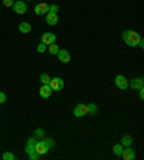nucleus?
<instances>
[{
  "instance_id": "nucleus-1",
  "label": "nucleus",
  "mask_w": 144,
  "mask_h": 160,
  "mask_svg": "<svg viewBox=\"0 0 144 160\" xmlns=\"http://www.w3.org/2000/svg\"><path fill=\"white\" fill-rule=\"evenodd\" d=\"M122 39H124V42H126L128 46L136 48L137 45H138V42H140L141 36H140V33H137L134 30H124V32H122Z\"/></svg>"
},
{
  "instance_id": "nucleus-2",
  "label": "nucleus",
  "mask_w": 144,
  "mask_h": 160,
  "mask_svg": "<svg viewBox=\"0 0 144 160\" xmlns=\"http://www.w3.org/2000/svg\"><path fill=\"white\" fill-rule=\"evenodd\" d=\"M49 150H51V147H49V144H48V142H46V140L36 142V144H35V152H36L39 156H43V154H46Z\"/></svg>"
},
{
  "instance_id": "nucleus-3",
  "label": "nucleus",
  "mask_w": 144,
  "mask_h": 160,
  "mask_svg": "<svg viewBox=\"0 0 144 160\" xmlns=\"http://www.w3.org/2000/svg\"><path fill=\"white\" fill-rule=\"evenodd\" d=\"M49 87L52 88V91H61V89H63V87H65V82H63L62 78L55 77V78H51Z\"/></svg>"
},
{
  "instance_id": "nucleus-4",
  "label": "nucleus",
  "mask_w": 144,
  "mask_h": 160,
  "mask_svg": "<svg viewBox=\"0 0 144 160\" xmlns=\"http://www.w3.org/2000/svg\"><path fill=\"white\" fill-rule=\"evenodd\" d=\"M12 8H13V12L17 13V15H25L26 10H27V6H26V3L23 2V0H17V2H15V4H13Z\"/></svg>"
},
{
  "instance_id": "nucleus-5",
  "label": "nucleus",
  "mask_w": 144,
  "mask_h": 160,
  "mask_svg": "<svg viewBox=\"0 0 144 160\" xmlns=\"http://www.w3.org/2000/svg\"><path fill=\"white\" fill-rule=\"evenodd\" d=\"M74 116L78 117V118L88 116V107H87V104H78L74 108Z\"/></svg>"
},
{
  "instance_id": "nucleus-6",
  "label": "nucleus",
  "mask_w": 144,
  "mask_h": 160,
  "mask_svg": "<svg viewBox=\"0 0 144 160\" xmlns=\"http://www.w3.org/2000/svg\"><path fill=\"white\" fill-rule=\"evenodd\" d=\"M114 82H115V85H117V88H120V89L128 88V79H127L124 75H117Z\"/></svg>"
},
{
  "instance_id": "nucleus-7",
  "label": "nucleus",
  "mask_w": 144,
  "mask_h": 160,
  "mask_svg": "<svg viewBox=\"0 0 144 160\" xmlns=\"http://www.w3.org/2000/svg\"><path fill=\"white\" fill-rule=\"evenodd\" d=\"M121 157L124 160H134L136 159V150L131 149V146L130 147H124V150L121 153Z\"/></svg>"
},
{
  "instance_id": "nucleus-8",
  "label": "nucleus",
  "mask_w": 144,
  "mask_h": 160,
  "mask_svg": "<svg viewBox=\"0 0 144 160\" xmlns=\"http://www.w3.org/2000/svg\"><path fill=\"white\" fill-rule=\"evenodd\" d=\"M41 39H42V43H45L46 46H48V45L55 43V42H56V35L52 33V32H46V33L42 35Z\"/></svg>"
},
{
  "instance_id": "nucleus-9",
  "label": "nucleus",
  "mask_w": 144,
  "mask_h": 160,
  "mask_svg": "<svg viewBox=\"0 0 144 160\" xmlns=\"http://www.w3.org/2000/svg\"><path fill=\"white\" fill-rule=\"evenodd\" d=\"M56 56H58V59H59L62 63H68L71 61V53L68 52L67 49H59L58 53H56Z\"/></svg>"
},
{
  "instance_id": "nucleus-10",
  "label": "nucleus",
  "mask_w": 144,
  "mask_h": 160,
  "mask_svg": "<svg viewBox=\"0 0 144 160\" xmlns=\"http://www.w3.org/2000/svg\"><path fill=\"white\" fill-rule=\"evenodd\" d=\"M52 88L49 87V84H42L41 89H39V95H41L42 98H49L52 95Z\"/></svg>"
},
{
  "instance_id": "nucleus-11",
  "label": "nucleus",
  "mask_w": 144,
  "mask_h": 160,
  "mask_svg": "<svg viewBox=\"0 0 144 160\" xmlns=\"http://www.w3.org/2000/svg\"><path fill=\"white\" fill-rule=\"evenodd\" d=\"M49 12V4L48 3H37L35 6V13L36 15H46Z\"/></svg>"
},
{
  "instance_id": "nucleus-12",
  "label": "nucleus",
  "mask_w": 144,
  "mask_h": 160,
  "mask_svg": "<svg viewBox=\"0 0 144 160\" xmlns=\"http://www.w3.org/2000/svg\"><path fill=\"white\" fill-rule=\"evenodd\" d=\"M128 87H131L133 89L144 88V81H143V78H133L131 81H128Z\"/></svg>"
},
{
  "instance_id": "nucleus-13",
  "label": "nucleus",
  "mask_w": 144,
  "mask_h": 160,
  "mask_svg": "<svg viewBox=\"0 0 144 160\" xmlns=\"http://www.w3.org/2000/svg\"><path fill=\"white\" fill-rule=\"evenodd\" d=\"M58 13H52V12H48L46 13V23L48 25H51V26H55V25H58Z\"/></svg>"
},
{
  "instance_id": "nucleus-14",
  "label": "nucleus",
  "mask_w": 144,
  "mask_h": 160,
  "mask_svg": "<svg viewBox=\"0 0 144 160\" xmlns=\"http://www.w3.org/2000/svg\"><path fill=\"white\" fill-rule=\"evenodd\" d=\"M36 137H32L27 140V144H26V150L25 152L27 153V154H30V153H33L35 152V144H36Z\"/></svg>"
},
{
  "instance_id": "nucleus-15",
  "label": "nucleus",
  "mask_w": 144,
  "mask_h": 160,
  "mask_svg": "<svg viewBox=\"0 0 144 160\" xmlns=\"http://www.w3.org/2000/svg\"><path fill=\"white\" fill-rule=\"evenodd\" d=\"M30 30H32V25L29 22H22L19 25V32L20 33H29Z\"/></svg>"
},
{
  "instance_id": "nucleus-16",
  "label": "nucleus",
  "mask_w": 144,
  "mask_h": 160,
  "mask_svg": "<svg viewBox=\"0 0 144 160\" xmlns=\"http://www.w3.org/2000/svg\"><path fill=\"white\" fill-rule=\"evenodd\" d=\"M121 144H122V147H130V146L133 144V137H131V136H128V134L122 136Z\"/></svg>"
},
{
  "instance_id": "nucleus-17",
  "label": "nucleus",
  "mask_w": 144,
  "mask_h": 160,
  "mask_svg": "<svg viewBox=\"0 0 144 160\" xmlns=\"http://www.w3.org/2000/svg\"><path fill=\"white\" fill-rule=\"evenodd\" d=\"M48 51H49V53H51V55H56V53H58V51H59V46L56 45V42H55V43H51V45H48Z\"/></svg>"
},
{
  "instance_id": "nucleus-18",
  "label": "nucleus",
  "mask_w": 144,
  "mask_h": 160,
  "mask_svg": "<svg viewBox=\"0 0 144 160\" xmlns=\"http://www.w3.org/2000/svg\"><path fill=\"white\" fill-rule=\"evenodd\" d=\"M122 150H124V147H122L121 143H118V144H114V147H112V152H114L115 156H121Z\"/></svg>"
},
{
  "instance_id": "nucleus-19",
  "label": "nucleus",
  "mask_w": 144,
  "mask_h": 160,
  "mask_svg": "<svg viewBox=\"0 0 144 160\" xmlns=\"http://www.w3.org/2000/svg\"><path fill=\"white\" fill-rule=\"evenodd\" d=\"M87 107H88V114L89 116H94V114H97L98 112V107H97V104H87Z\"/></svg>"
},
{
  "instance_id": "nucleus-20",
  "label": "nucleus",
  "mask_w": 144,
  "mask_h": 160,
  "mask_svg": "<svg viewBox=\"0 0 144 160\" xmlns=\"http://www.w3.org/2000/svg\"><path fill=\"white\" fill-rule=\"evenodd\" d=\"M41 82L42 84H49V82H51V77H49V74L43 72V74L41 75Z\"/></svg>"
},
{
  "instance_id": "nucleus-21",
  "label": "nucleus",
  "mask_w": 144,
  "mask_h": 160,
  "mask_svg": "<svg viewBox=\"0 0 144 160\" xmlns=\"http://www.w3.org/2000/svg\"><path fill=\"white\" fill-rule=\"evenodd\" d=\"M3 157L4 160H15L16 159V156L15 154H13V153H10V152H6V153H3Z\"/></svg>"
},
{
  "instance_id": "nucleus-22",
  "label": "nucleus",
  "mask_w": 144,
  "mask_h": 160,
  "mask_svg": "<svg viewBox=\"0 0 144 160\" xmlns=\"http://www.w3.org/2000/svg\"><path fill=\"white\" fill-rule=\"evenodd\" d=\"M46 48H48V46H46L45 43H39V45H37V52H39V53H43L45 51H46Z\"/></svg>"
},
{
  "instance_id": "nucleus-23",
  "label": "nucleus",
  "mask_w": 144,
  "mask_h": 160,
  "mask_svg": "<svg viewBox=\"0 0 144 160\" xmlns=\"http://www.w3.org/2000/svg\"><path fill=\"white\" fill-rule=\"evenodd\" d=\"M58 10H59V6H58V4H51V6H49V12H52V13H58Z\"/></svg>"
},
{
  "instance_id": "nucleus-24",
  "label": "nucleus",
  "mask_w": 144,
  "mask_h": 160,
  "mask_svg": "<svg viewBox=\"0 0 144 160\" xmlns=\"http://www.w3.org/2000/svg\"><path fill=\"white\" fill-rule=\"evenodd\" d=\"M3 4L6 8H12V6L15 4V0H3Z\"/></svg>"
},
{
  "instance_id": "nucleus-25",
  "label": "nucleus",
  "mask_w": 144,
  "mask_h": 160,
  "mask_svg": "<svg viewBox=\"0 0 144 160\" xmlns=\"http://www.w3.org/2000/svg\"><path fill=\"white\" fill-rule=\"evenodd\" d=\"M27 156H29V159H30V160H37V159H39V157H41V156H39V154H37V153H36V152L30 153V154H27Z\"/></svg>"
},
{
  "instance_id": "nucleus-26",
  "label": "nucleus",
  "mask_w": 144,
  "mask_h": 160,
  "mask_svg": "<svg viewBox=\"0 0 144 160\" xmlns=\"http://www.w3.org/2000/svg\"><path fill=\"white\" fill-rule=\"evenodd\" d=\"M4 102H6V94L0 91V104H4Z\"/></svg>"
},
{
  "instance_id": "nucleus-27",
  "label": "nucleus",
  "mask_w": 144,
  "mask_h": 160,
  "mask_svg": "<svg viewBox=\"0 0 144 160\" xmlns=\"http://www.w3.org/2000/svg\"><path fill=\"white\" fill-rule=\"evenodd\" d=\"M138 91V97H140V100H144V88H140L137 89Z\"/></svg>"
},
{
  "instance_id": "nucleus-28",
  "label": "nucleus",
  "mask_w": 144,
  "mask_h": 160,
  "mask_svg": "<svg viewBox=\"0 0 144 160\" xmlns=\"http://www.w3.org/2000/svg\"><path fill=\"white\" fill-rule=\"evenodd\" d=\"M46 142H48V144H49V147H53L55 146V143H53V140H51V138H45Z\"/></svg>"
},
{
  "instance_id": "nucleus-29",
  "label": "nucleus",
  "mask_w": 144,
  "mask_h": 160,
  "mask_svg": "<svg viewBox=\"0 0 144 160\" xmlns=\"http://www.w3.org/2000/svg\"><path fill=\"white\" fill-rule=\"evenodd\" d=\"M137 46H140L141 49L144 48V41H143V38H141V39H140V42H138V45H137Z\"/></svg>"
},
{
  "instance_id": "nucleus-30",
  "label": "nucleus",
  "mask_w": 144,
  "mask_h": 160,
  "mask_svg": "<svg viewBox=\"0 0 144 160\" xmlns=\"http://www.w3.org/2000/svg\"><path fill=\"white\" fill-rule=\"evenodd\" d=\"M36 136H37V137H42V136H43V131H42V130H36Z\"/></svg>"
}]
</instances>
